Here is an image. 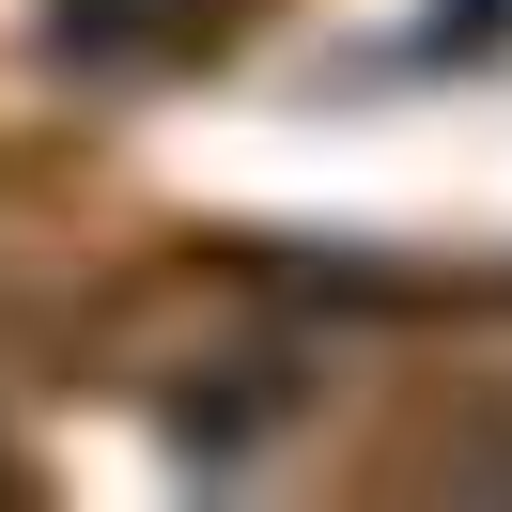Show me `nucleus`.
<instances>
[{"instance_id":"f257e3e1","label":"nucleus","mask_w":512,"mask_h":512,"mask_svg":"<svg viewBox=\"0 0 512 512\" xmlns=\"http://www.w3.org/2000/svg\"><path fill=\"white\" fill-rule=\"evenodd\" d=\"M233 0H47V47L63 63H171V47H202Z\"/></svg>"}]
</instances>
